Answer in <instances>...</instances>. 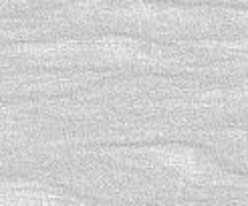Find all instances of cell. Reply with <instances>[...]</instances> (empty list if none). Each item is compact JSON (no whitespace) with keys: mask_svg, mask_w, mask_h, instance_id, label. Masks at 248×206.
Wrapping results in <instances>:
<instances>
[{"mask_svg":"<svg viewBox=\"0 0 248 206\" xmlns=\"http://www.w3.org/2000/svg\"><path fill=\"white\" fill-rule=\"evenodd\" d=\"M109 18H113L111 22L138 24V27H184V24H194L198 20V15L196 10H188V8H170V6L133 2L111 10Z\"/></svg>","mask_w":248,"mask_h":206,"instance_id":"3957f363","label":"cell"},{"mask_svg":"<svg viewBox=\"0 0 248 206\" xmlns=\"http://www.w3.org/2000/svg\"><path fill=\"white\" fill-rule=\"evenodd\" d=\"M27 2H31V0H0V6H22V4H27ZM34 2V0H32Z\"/></svg>","mask_w":248,"mask_h":206,"instance_id":"5b68a950","label":"cell"},{"mask_svg":"<svg viewBox=\"0 0 248 206\" xmlns=\"http://www.w3.org/2000/svg\"><path fill=\"white\" fill-rule=\"evenodd\" d=\"M140 154L145 158V162L170 170V172L192 182L208 180L216 172V166L212 164V160L204 152L190 148V145H182V143L147 145V148L140 150Z\"/></svg>","mask_w":248,"mask_h":206,"instance_id":"7a4b0ae2","label":"cell"},{"mask_svg":"<svg viewBox=\"0 0 248 206\" xmlns=\"http://www.w3.org/2000/svg\"><path fill=\"white\" fill-rule=\"evenodd\" d=\"M81 63L152 67V65L168 63V59L162 48L147 41L135 39V36L105 34V36H95L91 41H83Z\"/></svg>","mask_w":248,"mask_h":206,"instance_id":"6da1fadb","label":"cell"},{"mask_svg":"<svg viewBox=\"0 0 248 206\" xmlns=\"http://www.w3.org/2000/svg\"><path fill=\"white\" fill-rule=\"evenodd\" d=\"M75 204L67 192L45 182L31 180H2L0 182V204L2 206H48V204Z\"/></svg>","mask_w":248,"mask_h":206,"instance_id":"277c9868","label":"cell"}]
</instances>
